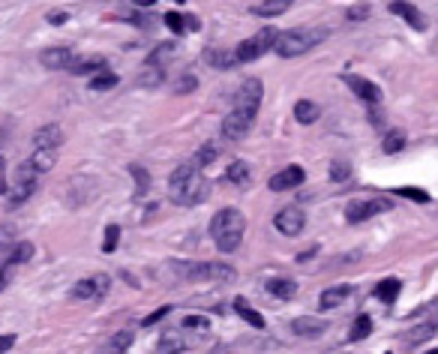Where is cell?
I'll list each match as a JSON object with an SVG mask.
<instances>
[{
    "label": "cell",
    "instance_id": "cell-1",
    "mask_svg": "<svg viewBox=\"0 0 438 354\" xmlns=\"http://www.w3.org/2000/svg\"><path fill=\"white\" fill-rule=\"evenodd\" d=\"M168 195H172L174 204L195 207L201 202H207L210 183L195 165H177V169L172 171V177H168Z\"/></svg>",
    "mask_w": 438,
    "mask_h": 354
},
{
    "label": "cell",
    "instance_id": "cell-2",
    "mask_svg": "<svg viewBox=\"0 0 438 354\" xmlns=\"http://www.w3.org/2000/svg\"><path fill=\"white\" fill-rule=\"evenodd\" d=\"M243 235H246V219L238 207H222L219 214L210 219V237L219 252H234L240 247Z\"/></svg>",
    "mask_w": 438,
    "mask_h": 354
},
{
    "label": "cell",
    "instance_id": "cell-3",
    "mask_svg": "<svg viewBox=\"0 0 438 354\" xmlns=\"http://www.w3.org/2000/svg\"><path fill=\"white\" fill-rule=\"evenodd\" d=\"M324 37H328V33L316 30V27H295V30L279 33L273 51L279 58H300V54H307L309 48H316Z\"/></svg>",
    "mask_w": 438,
    "mask_h": 354
},
{
    "label": "cell",
    "instance_id": "cell-4",
    "mask_svg": "<svg viewBox=\"0 0 438 354\" xmlns=\"http://www.w3.org/2000/svg\"><path fill=\"white\" fill-rule=\"evenodd\" d=\"M177 273L186 276V280H217V282L234 280V268L222 261H183L177 264Z\"/></svg>",
    "mask_w": 438,
    "mask_h": 354
},
{
    "label": "cell",
    "instance_id": "cell-5",
    "mask_svg": "<svg viewBox=\"0 0 438 354\" xmlns=\"http://www.w3.org/2000/svg\"><path fill=\"white\" fill-rule=\"evenodd\" d=\"M276 37L279 33L273 27H264V30H258L252 39H243L240 46H238V63H250V60H258L264 51H271L276 46Z\"/></svg>",
    "mask_w": 438,
    "mask_h": 354
},
{
    "label": "cell",
    "instance_id": "cell-6",
    "mask_svg": "<svg viewBox=\"0 0 438 354\" xmlns=\"http://www.w3.org/2000/svg\"><path fill=\"white\" fill-rule=\"evenodd\" d=\"M262 96H264V84L258 81V79H246L240 84V91L234 93V112L255 120L258 108H262Z\"/></svg>",
    "mask_w": 438,
    "mask_h": 354
},
{
    "label": "cell",
    "instance_id": "cell-7",
    "mask_svg": "<svg viewBox=\"0 0 438 354\" xmlns=\"http://www.w3.org/2000/svg\"><path fill=\"white\" fill-rule=\"evenodd\" d=\"M387 210H390L387 198H357V202H352V204L345 207V219L352 225H357V223L373 219L375 214H387Z\"/></svg>",
    "mask_w": 438,
    "mask_h": 354
},
{
    "label": "cell",
    "instance_id": "cell-8",
    "mask_svg": "<svg viewBox=\"0 0 438 354\" xmlns=\"http://www.w3.org/2000/svg\"><path fill=\"white\" fill-rule=\"evenodd\" d=\"M273 225L279 235H285V237H297L303 228H307V214H303L300 207H283L276 214L273 219Z\"/></svg>",
    "mask_w": 438,
    "mask_h": 354
},
{
    "label": "cell",
    "instance_id": "cell-9",
    "mask_svg": "<svg viewBox=\"0 0 438 354\" xmlns=\"http://www.w3.org/2000/svg\"><path fill=\"white\" fill-rule=\"evenodd\" d=\"M288 330L300 339H318L324 330H328V322H324V318H316V315H300L288 324Z\"/></svg>",
    "mask_w": 438,
    "mask_h": 354
},
{
    "label": "cell",
    "instance_id": "cell-10",
    "mask_svg": "<svg viewBox=\"0 0 438 354\" xmlns=\"http://www.w3.org/2000/svg\"><path fill=\"white\" fill-rule=\"evenodd\" d=\"M39 63L46 66V70H66V72H70L72 63H75V51L72 48H63V46L46 48V51L39 54Z\"/></svg>",
    "mask_w": 438,
    "mask_h": 354
},
{
    "label": "cell",
    "instance_id": "cell-11",
    "mask_svg": "<svg viewBox=\"0 0 438 354\" xmlns=\"http://www.w3.org/2000/svg\"><path fill=\"white\" fill-rule=\"evenodd\" d=\"M33 145H37V150H58L63 145V129H60V124L39 126L37 132H33Z\"/></svg>",
    "mask_w": 438,
    "mask_h": 354
},
{
    "label": "cell",
    "instance_id": "cell-12",
    "mask_svg": "<svg viewBox=\"0 0 438 354\" xmlns=\"http://www.w3.org/2000/svg\"><path fill=\"white\" fill-rule=\"evenodd\" d=\"M303 177H307V171H303L300 165H288V169L276 171V174L271 177V190H273V192L295 190V186H300V183H303Z\"/></svg>",
    "mask_w": 438,
    "mask_h": 354
},
{
    "label": "cell",
    "instance_id": "cell-13",
    "mask_svg": "<svg viewBox=\"0 0 438 354\" xmlns=\"http://www.w3.org/2000/svg\"><path fill=\"white\" fill-rule=\"evenodd\" d=\"M345 84L352 87L354 96H361L363 103H369V105L381 103V87H378V84H373L369 79H361V75H345Z\"/></svg>",
    "mask_w": 438,
    "mask_h": 354
},
{
    "label": "cell",
    "instance_id": "cell-14",
    "mask_svg": "<svg viewBox=\"0 0 438 354\" xmlns=\"http://www.w3.org/2000/svg\"><path fill=\"white\" fill-rule=\"evenodd\" d=\"M250 129H252V117H246V114L231 112L226 120H222V136H226L228 141H240Z\"/></svg>",
    "mask_w": 438,
    "mask_h": 354
},
{
    "label": "cell",
    "instance_id": "cell-15",
    "mask_svg": "<svg viewBox=\"0 0 438 354\" xmlns=\"http://www.w3.org/2000/svg\"><path fill=\"white\" fill-rule=\"evenodd\" d=\"M348 297H352V285H330L328 291H321L318 306L321 309H336V306H342Z\"/></svg>",
    "mask_w": 438,
    "mask_h": 354
},
{
    "label": "cell",
    "instance_id": "cell-16",
    "mask_svg": "<svg viewBox=\"0 0 438 354\" xmlns=\"http://www.w3.org/2000/svg\"><path fill=\"white\" fill-rule=\"evenodd\" d=\"M205 60L213 66V70H234V63H238V54L228 51V48H207V51H205Z\"/></svg>",
    "mask_w": 438,
    "mask_h": 354
},
{
    "label": "cell",
    "instance_id": "cell-17",
    "mask_svg": "<svg viewBox=\"0 0 438 354\" xmlns=\"http://www.w3.org/2000/svg\"><path fill=\"white\" fill-rule=\"evenodd\" d=\"M105 58H99V54H91V58H75V63H72V75H91V72H105Z\"/></svg>",
    "mask_w": 438,
    "mask_h": 354
},
{
    "label": "cell",
    "instance_id": "cell-18",
    "mask_svg": "<svg viewBox=\"0 0 438 354\" xmlns=\"http://www.w3.org/2000/svg\"><path fill=\"white\" fill-rule=\"evenodd\" d=\"M288 0H264V4H252L250 9H252V15H258V18H273V15H283V13H288Z\"/></svg>",
    "mask_w": 438,
    "mask_h": 354
},
{
    "label": "cell",
    "instance_id": "cell-19",
    "mask_svg": "<svg viewBox=\"0 0 438 354\" xmlns=\"http://www.w3.org/2000/svg\"><path fill=\"white\" fill-rule=\"evenodd\" d=\"M435 330H438V322H435V318H430V322H420V324H414L408 334H406V342H408V346H420V342L430 339Z\"/></svg>",
    "mask_w": 438,
    "mask_h": 354
},
{
    "label": "cell",
    "instance_id": "cell-20",
    "mask_svg": "<svg viewBox=\"0 0 438 354\" xmlns=\"http://www.w3.org/2000/svg\"><path fill=\"white\" fill-rule=\"evenodd\" d=\"M267 291H271L273 297H279V301H291V297L297 294V282L295 280H267Z\"/></svg>",
    "mask_w": 438,
    "mask_h": 354
},
{
    "label": "cell",
    "instance_id": "cell-21",
    "mask_svg": "<svg viewBox=\"0 0 438 354\" xmlns=\"http://www.w3.org/2000/svg\"><path fill=\"white\" fill-rule=\"evenodd\" d=\"M318 114H321V108L312 103V99H300V103L295 105V117H297V124H303V126L316 124Z\"/></svg>",
    "mask_w": 438,
    "mask_h": 354
},
{
    "label": "cell",
    "instance_id": "cell-22",
    "mask_svg": "<svg viewBox=\"0 0 438 354\" xmlns=\"http://www.w3.org/2000/svg\"><path fill=\"white\" fill-rule=\"evenodd\" d=\"M390 13H393V15H402L411 27L423 30V15H420V9H418V6H411V4H390Z\"/></svg>",
    "mask_w": 438,
    "mask_h": 354
},
{
    "label": "cell",
    "instance_id": "cell-23",
    "mask_svg": "<svg viewBox=\"0 0 438 354\" xmlns=\"http://www.w3.org/2000/svg\"><path fill=\"white\" fill-rule=\"evenodd\" d=\"M234 309H238V315L243 318L246 324L250 327H255V330H264V318H262V313H255V309L250 306L243 301V297H238V301H234Z\"/></svg>",
    "mask_w": 438,
    "mask_h": 354
},
{
    "label": "cell",
    "instance_id": "cell-24",
    "mask_svg": "<svg viewBox=\"0 0 438 354\" xmlns=\"http://www.w3.org/2000/svg\"><path fill=\"white\" fill-rule=\"evenodd\" d=\"M399 291H402V282H399V280H381V282L375 285V297H378V301H385V303H393V301H397Z\"/></svg>",
    "mask_w": 438,
    "mask_h": 354
},
{
    "label": "cell",
    "instance_id": "cell-25",
    "mask_svg": "<svg viewBox=\"0 0 438 354\" xmlns=\"http://www.w3.org/2000/svg\"><path fill=\"white\" fill-rule=\"evenodd\" d=\"M219 153H222L219 141H205V145H201V150L195 153V169H201V165H213V162L219 159Z\"/></svg>",
    "mask_w": 438,
    "mask_h": 354
},
{
    "label": "cell",
    "instance_id": "cell-26",
    "mask_svg": "<svg viewBox=\"0 0 438 354\" xmlns=\"http://www.w3.org/2000/svg\"><path fill=\"white\" fill-rule=\"evenodd\" d=\"M174 54V46L172 42H162V46H156L150 54H148V63L144 66H153V70H165V60Z\"/></svg>",
    "mask_w": 438,
    "mask_h": 354
},
{
    "label": "cell",
    "instance_id": "cell-27",
    "mask_svg": "<svg viewBox=\"0 0 438 354\" xmlns=\"http://www.w3.org/2000/svg\"><path fill=\"white\" fill-rule=\"evenodd\" d=\"M30 258H33V243L30 240H18L15 247L9 249V256H6V261L15 264V268H18V264H25V261H30Z\"/></svg>",
    "mask_w": 438,
    "mask_h": 354
},
{
    "label": "cell",
    "instance_id": "cell-28",
    "mask_svg": "<svg viewBox=\"0 0 438 354\" xmlns=\"http://www.w3.org/2000/svg\"><path fill=\"white\" fill-rule=\"evenodd\" d=\"M27 162L37 169V174H42V171H49L51 165L58 162V150H33V157Z\"/></svg>",
    "mask_w": 438,
    "mask_h": 354
},
{
    "label": "cell",
    "instance_id": "cell-29",
    "mask_svg": "<svg viewBox=\"0 0 438 354\" xmlns=\"http://www.w3.org/2000/svg\"><path fill=\"white\" fill-rule=\"evenodd\" d=\"M369 334H373V318H369V315H357L354 324H352V334H348V339H352V342H361V339H366Z\"/></svg>",
    "mask_w": 438,
    "mask_h": 354
},
{
    "label": "cell",
    "instance_id": "cell-30",
    "mask_svg": "<svg viewBox=\"0 0 438 354\" xmlns=\"http://www.w3.org/2000/svg\"><path fill=\"white\" fill-rule=\"evenodd\" d=\"M165 79V70H153V66H144V70L139 72V87H160Z\"/></svg>",
    "mask_w": 438,
    "mask_h": 354
},
{
    "label": "cell",
    "instance_id": "cell-31",
    "mask_svg": "<svg viewBox=\"0 0 438 354\" xmlns=\"http://www.w3.org/2000/svg\"><path fill=\"white\" fill-rule=\"evenodd\" d=\"M228 181L238 183V186H246V183L252 181L250 165H246V162H231V165H228Z\"/></svg>",
    "mask_w": 438,
    "mask_h": 354
},
{
    "label": "cell",
    "instance_id": "cell-32",
    "mask_svg": "<svg viewBox=\"0 0 438 354\" xmlns=\"http://www.w3.org/2000/svg\"><path fill=\"white\" fill-rule=\"evenodd\" d=\"M402 148H406V132H402V129L387 132L385 141H381V150H385V153H399Z\"/></svg>",
    "mask_w": 438,
    "mask_h": 354
},
{
    "label": "cell",
    "instance_id": "cell-33",
    "mask_svg": "<svg viewBox=\"0 0 438 354\" xmlns=\"http://www.w3.org/2000/svg\"><path fill=\"white\" fill-rule=\"evenodd\" d=\"M111 87H117V75L115 72H99L91 79V91L94 93H103V91H111Z\"/></svg>",
    "mask_w": 438,
    "mask_h": 354
},
{
    "label": "cell",
    "instance_id": "cell-34",
    "mask_svg": "<svg viewBox=\"0 0 438 354\" xmlns=\"http://www.w3.org/2000/svg\"><path fill=\"white\" fill-rule=\"evenodd\" d=\"M129 174H132V181H136V195H144L150 190V174L141 169V165H129Z\"/></svg>",
    "mask_w": 438,
    "mask_h": 354
},
{
    "label": "cell",
    "instance_id": "cell-35",
    "mask_svg": "<svg viewBox=\"0 0 438 354\" xmlns=\"http://www.w3.org/2000/svg\"><path fill=\"white\" fill-rule=\"evenodd\" d=\"M72 297H75V301H94V297H96V282L94 280H78L75 289H72Z\"/></svg>",
    "mask_w": 438,
    "mask_h": 354
},
{
    "label": "cell",
    "instance_id": "cell-36",
    "mask_svg": "<svg viewBox=\"0 0 438 354\" xmlns=\"http://www.w3.org/2000/svg\"><path fill=\"white\" fill-rule=\"evenodd\" d=\"M186 348V342L181 336H174V334H165L160 339V354H181Z\"/></svg>",
    "mask_w": 438,
    "mask_h": 354
},
{
    "label": "cell",
    "instance_id": "cell-37",
    "mask_svg": "<svg viewBox=\"0 0 438 354\" xmlns=\"http://www.w3.org/2000/svg\"><path fill=\"white\" fill-rule=\"evenodd\" d=\"M129 346H132V334H129V330H120V334H115V339H111L108 354H123Z\"/></svg>",
    "mask_w": 438,
    "mask_h": 354
},
{
    "label": "cell",
    "instance_id": "cell-38",
    "mask_svg": "<svg viewBox=\"0 0 438 354\" xmlns=\"http://www.w3.org/2000/svg\"><path fill=\"white\" fill-rule=\"evenodd\" d=\"M33 190H37V186H27V183H15V190H9V204H13V207H18L21 202H27V198L33 195Z\"/></svg>",
    "mask_w": 438,
    "mask_h": 354
},
{
    "label": "cell",
    "instance_id": "cell-39",
    "mask_svg": "<svg viewBox=\"0 0 438 354\" xmlns=\"http://www.w3.org/2000/svg\"><path fill=\"white\" fill-rule=\"evenodd\" d=\"M397 195H402V198H411V202H420V204H426V202H430V195H426L423 190H414V186H399V190H397Z\"/></svg>",
    "mask_w": 438,
    "mask_h": 354
},
{
    "label": "cell",
    "instance_id": "cell-40",
    "mask_svg": "<svg viewBox=\"0 0 438 354\" xmlns=\"http://www.w3.org/2000/svg\"><path fill=\"white\" fill-rule=\"evenodd\" d=\"M117 240H120V228H117V225H108V228H105L103 249H105V252H115V249H117Z\"/></svg>",
    "mask_w": 438,
    "mask_h": 354
},
{
    "label": "cell",
    "instance_id": "cell-41",
    "mask_svg": "<svg viewBox=\"0 0 438 354\" xmlns=\"http://www.w3.org/2000/svg\"><path fill=\"white\" fill-rule=\"evenodd\" d=\"M165 25H168V30H172V33H186V21H183L181 13H168Z\"/></svg>",
    "mask_w": 438,
    "mask_h": 354
},
{
    "label": "cell",
    "instance_id": "cell-42",
    "mask_svg": "<svg viewBox=\"0 0 438 354\" xmlns=\"http://www.w3.org/2000/svg\"><path fill=\"white\" fill-rule=\"evenodd\" d=\"M183 327L186 330H210V322L205 315H186L183 318Z\"/></svg>",
    "mask_w": 438,
    "mask_h": 354
},
{
    "label": "cell",
    "instance_id": "cell-43",
    "mask_svg": "<svg viewBox=\"0 0 438 354\" xmlns=\"http://www.w3.org/2000/svg\"><path fill=\"white\" fill-rule=\"evenodd\" d=\"M369 15V4H352L348 6V21H363Z\"/></svg>",
    "mask_w": 438,
    "mask_h": 354
},
{
    "label": "cell",
    "instance_id": "cell-44",
    "mask_svg": "<svg viewBox=\"0 0 438 354\" xmlns=\"http://www.w3.org/2000/svg\"><path fill=\"white\" fill-rule=\"evenodd\" d=\"M348 174H352L348 162H333L330 165V181H348Z\"/></svg>",
    "mask_w": 438,
    "mask_h": 354
},
{
    "label": "cell",
    "instance_id": "cell-45",
    "mask_svg": "<svg viewBox=\"0 0 438 354\" xmlns=\"http://www.w3.org/2000/svg\"><path fill=\"white\" fill-rule=\"evenodd\" d=\"M94 282H96V301H103V297L108 294V285H111V280L105 273H99V276H94Z\"/></svg>",
    "mask_w": 438,
    "mask_h": 354
},
{
    "label": "cell",
    "instance_id": "cell-46",
    "mask_svg": "<svg viewBox=\"0 0 438 354\" xmlns=\"http://www.w3.org/2000/svg\"><path fill=\"white\" fill-rule=\"evenodd\" d=\"M168 313H172V306H160L153 315H148V318H144V327H150V324H156V322H162V318H165Z\"/></svg>",
    "mask_w": 438,
    "mask_h": 354
},
{
    "label": "cell",
    "instance_id": "cell-47",
    "mask_svg": "<svg viewBox=\"0 0 438 354\" xmlns=\"http://www.w3.org/2000/svg\"><path fill=\"white\" fill-rule=\"evenodd\" d=\"M193 87H198V81L193 79V75H186V79H183L181 84H177V91H181V93H186V91H193Z\"/></svg>",
    "mask_w": 438,
    "mask_h": 354
},
{
    "label": "cell",
    "instance_id": "cell-48",
    "mask_svg": "<svg viewBox=\"0 0 438 354\" xmlns=\"http://www.w3.org/2000/svg\"><path fill=\"white\" fill-rule=\"evenodd\" d=\"M13 346H15V336H13V334H9V336H0V354L9 351Z\"/></svg>",
    "mask_w": 438,
    "mask_h": 354
},
{
    "label": "cell",
    "instance_id": "cell-49",
    "mask_svg": "<svg viewBox=\"0 0 438 354\" xmlns=\"http://www.w3.org/2000/svg\"><path fill=\"white\" fill-rule=\"evenodd\" d=\"M0 195H9V190H6V171H4V157H0Z\"/></svg>",
    "mask_w": 438,
    "mask_h": 354
},
{
    "label": "cell",
    "instance_id": "cell-50",
    "mask_svg": "<svg viewBox=\"0 0 438 354\" xmlns=\"http://www.w3.org/2000/svg\"><path fill=\"white\" fill-rule=\"evenodd\" d=\"M183 21H186V30H198L201 27V21L195 15H183Z\"/></svg>",
    "mask_w": 438,
    "mask_h": 354
},
{
    "label": "cell",
    "instance_id": "cell-51",
    "mask_svg": "<svg viewBox=\"0 0 438 354\" xmlns=\"http://www.w3.org/2000/svg\"><path fill=\"white\" fill-rule=\"evenodd\" d=\"M49 21H51V25H63V21H66V13H54V15H49Z\"/></svg>",
    "mask_w": 438,
    "mask_h": 354
},
{
    "label": "cell",
    "instance_id": "cell-52",
    "mask_svg": "<svg viewBox=\"0 0 438 354\" xmlns=\"http://www.w3.org/2000/svg\"><path fill=\"white\" fill-rule=\"evenodd\" d=\"M207 354H234L228 346H217V348H213V351H207Z\"/></svg>",
    "mask_w": 438,
    "mask_h": 354
},
{
    "label": "cell",
    "instance_id": "cell-53",
    "mask_svg": "<svg viewBox=\"0 0 438 354\" xmlns=\"http://www.w3.org/2000/svg\"><path fill=\"white\" fill-rule=\"evenodd\" d=\"M430 354H438V348H435V351H430Z\"/></svg>",
    "mask_w": 438,
    "mask_h": 354
},
{
    "label": "cell",
    "instance_id": "cell-54",
    "mask_svg": "<svg viewBox=\"0 0 438 354\" xmlns=\"http://www.w3.org/2000/svg\"><path fill=\"white\" fill-rule=\"evenodd\" d=\"M435 322H438V315H435Z\"/></svg>",
    "mask_w": 438,
    "mask_h": 354
}]
</instances>
